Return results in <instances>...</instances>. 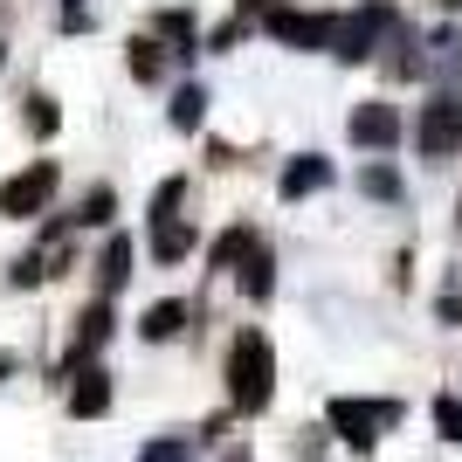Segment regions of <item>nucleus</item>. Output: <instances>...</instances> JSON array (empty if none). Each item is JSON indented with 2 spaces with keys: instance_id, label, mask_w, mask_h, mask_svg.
<instances>
[{
  "instance_id": "obj_8",
  "label": "nucleus",
  "mask_w": 462,
  "mask_h": 462,
  "mask_svg": "<svg viewBox=\"0 0 462 462\" xmlns=\"http://www.w3.org/2000/svg\"><path fill=\"white\" fill-rule=\"evenodd\" d=\"M173 331H180V304H159L145 318V338H173Z\"/></svg>"
},
{
  "instance_id": "obj_1",
  "label": "nucleus",
  "mask_w": 462,
  "mask_h": 462,
  "mask_svg": "<svg viewBox=\"0 0 462 462\" xmlns=\"http://www.w3.org/2000/svg\"><path fill=\"white\" fill-rule=\"evenodd\" d=\"M270 393H276V352L263 331H242L228 352V407L235 414H263Z\"/></svg>"
},
{
  "instance_id": "obj_5",
  "label": "nucleus",
  "mask_w": 462,
  "mask_h": 462,
  "mask_svg": "<svg viewBox=\"0 0 462 462\" xmlns=\"http://www.w3.org/2000/svg\"><path fill=\"white\" fill-rule=\"evenodd\" d=\"M393 132H401V125H393L386 104H366V111L352 117V138H359V145H393Z\"/></svg>"
},
{
  "instance_id": "obj_7",
  "label": "nucleus",
  "mask_w": 462,
  "mask_h": 462,
  "mask_svg": "<svg viewBox=\"0 0 462 462\" xmlns=\"http://www.w3.org/2000/svg\"><path fill=\"white\" fill-rule=\"evenodd\" d=\"M435 428H442L448 442H462V401H448V393H442V401H435Z\"/></svg>"
},
{
  "instance_id": "obj_10",
  "label": "nucleus",
  "mask_w": 462,
  "mask_h": 462,
  "mask_svg": "<svg viewBox=\"0 0 462 462\" xmlns=\"http://www.w3.org/2000/svg\"><path fill=\"white\" fill-rule=\"evenodd\" d=\"M442 7H462V0H442Z\"/></svg>"
},
{
  "instance_id": "obj_2",
  "label": "nucleus",
  "mask_w": 462,
  "mask_h": 462,
  "mask_svg": "<svg viewBox=\"0 0 462 462\" xmlns=\"http://www.w3.org/2000/svg\"><path fill=\"white\" fill-rule=\"evenodd\" d=\"M393 421H401V401H331V428L346 448H380Z\"/></svg>"
},
{
  "instance_id": "obj_4",
  "label": "nucleus",
  "mask_w": 462,
  "mask_h": 462,
  "mask_svg": "<svg viewBox=\"0 0 462 462\" xmlns=\"http://www.w3.org/2000/svg\"><path fill=\"white\" fill-rule=\"evenodd\" d=\"M49 187H56V166H35V173H21L14 187L0 193V214H28V208H42V200H49Z\"/></svg>"
},
{
  "instance_id": "obj_6",
  "label": "nucleus",
  "mask_w": 462,
  "mask_h": 462,
  "mask_svg": "<svg viewBox=\"0 0 462 462\" xmlns=\"http://www.w3.org/2000/svg\"><path fill=\"white\" fill-rule=\"evenodd\" d=\"M111 407V386H104V373H83L77 393H69V414H104Z\"/></svg>"
},
{
  "instance_id": "obj_9",
  "label": "nucleus",
  "mask_w": 462,
  "mask_h": 462,
  "mask_svg": "<svg viewBox=\"0 0 462 462\" xmlns=\"http://www.w3.org/2000/svg\"><path fill=\"white\" fill-rule=\"evenodd\" d=\"M187 456H193L187 442H152V448H145V456H138V462H187Z\"/></svg>"
},
{
  "instance_id": "obj_3",
  "label": "nucleus",
  "mask_w": 462,
  "mask_h": 462,
  "mask_svg": "<svg viewBox=\"0 0 462 462\" xmlns=\"http://www.w3.org/2000/svg\"><path fill=\"white\" fill-rule=\"evenodd\" d=\"M456 145H462V97H435L421 111V152L442 159V152H456Z\"/></svg>"
}]
</instances>
